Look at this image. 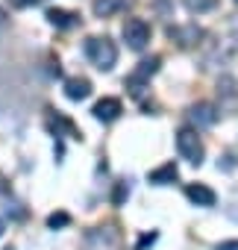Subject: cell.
Returning a JSON list of instances; mask_svg holds the SVG:
<instances>
[{
	"mask_svg": "<svg viewBox=\"0 0 238 250\" xmlns=\"http://www.w3.org/2000/svg\"><path fill=\"white\" fill-rule=\"evenodd\" d=\"M44 18H47L53 27H59V30H71V27H77V24H79V15L65 12V9H47V12H44Z\"/></svg>",
	"mask_w": 238,
	"mask_h": 250,
	"instance_id": "12",
	"label": "cell"
},
{
	"mask_svg": "<svg viewBox=\"0 0 238 250\" xmlns=\"http://www.w3.org/2000/svg\"><path fill=\"white\" fill-rule=\"evenodd\" d=\"M127 197H130V183L124 180V183H118V188H115V197H112V203H115V206H121V203H124Z\"/></svg>",
	"mask_w": 238,
	"mask_h": 250,
	"instance_id": "16",
	"label": "cell"
},
{
	"mask_svg": "<svg viewBox=\"0 0 238 250\" xmlns=\"http://www.w3.org/2000/svg\"><path fill=\"white\" fill-rule=\"evenodd\" d=\"M33 3H36V0H9V6H12V9H30Z\"/></svg>",
	"mask_w": 238,
	"mask_h": 250,
	"instance_id": "18",
	"label": "cell"
},
{
	"mask_svg": "<svg viewBox=\"0 0 238 250\" xmlns=\"http://www.w3.org/2000/svg\"><path fill=\"white\" fill-rule=\"evenodd\" d=\"M6 250H15V247H6Z\"/></svg>",
	"mask_w": 238,
	"mask_h": 250,
	"instance_id": "23",
	"label": "cell"
},
{
	"mask_svg": "<svg viewBox=\"0 0 238 250\" xmlns=\"http://www.w3.org/2000/svg\"><path fill=\"white\" fill-rule=\"evenodd\" d=\"M133 3H136V0H94L91 9H94V15H97V18H112V15L127 12Z\"/></svg>",
	"mask_w": 238,
	"mask_h": 250,
	"instance_id": "8",
	"label": "cell"
},
{
	"mask_svg": "<svg viewBox=\"0 0 238 250\" xmlns=\"http://www.w3.org/2000/svg\"><path fill=\"white\" fill-rule=\"evenodd\" d=\"M85 56L91 59V65L97 71H112L118 62V47L109 36H94L85 42Z\"/></svg>",
	"mask_w": 238,
	"mask_h": 250,
	"instance_id": "1",
	"label": "cell"
},
{
	"mask_svg": "<svg viewBox=\"0 0 238 250\" xmlns=\"http://www.w3.org/2000/svg\"><path fill=\"white\" fill-rule=\"evenodd\" d=\"M71 224V215L68 212H53L50 218H47V227L50 229H56V227H68Z\"/></svg>",
	"mask_w": 238,
	"mask_h": 250,
	"instance_id": "15",
	"label": "cell"
},
{
	"mask_svg": "<svg viewBox=\"0 0 238 250\" xmlns=\"http://www.w3.org/2000/svg\"><path fill=\"white\" fill-rule=\"evenodd\" d=\"M3 229H6V224H3V218H0V235H3Z\"/></svg>",
	"mask_w": 238,
	"mask_h": 250,
	"instance_id": "22",
	"label": "cell"
},
{
	"mask_svg": "<svg viewBox=\"0 0 238 250\" xmlns=\"http://www.w3.org/2000/svg\"><path fill=\"white\" fill-rule=\"evenodd\" d=\"M188 121H191L194 130H206V127H212V124L218 121V109L212 103H194L188 109Z\"/></svg>",
	"mask_w": 238,
	"mask_h": 250,
	"instance_id": "6",
	"label": "cell"
},
{
	"mask_svg": "<svg viewBox=\"0 0 238 250\" xmlns=\"http://www.w3.org/2000/svg\"><path fill=\"white\" fill-rule=\"evenodd\" d=\"M121 36H124V42H127L130 50H144L150 44V24L144 18H127Z\"/></svg>",
	"mask_w": 238,
	"mask_h": 250,
	"instance_id": "4",
	"label": "cell"
},
{
	"mask_svg": "<svg viewBox=\"0 0 238 250\" xmlns=\"http://www.w3.org/2000/svg\"><path fill=\"white\" fill-rule=\"evenodd\" d=\"M182 3H185V9H188V12L203 15V12H212V9L218 6V0H182Z\"/></svg>",
	"mask_w": 238,
	"mask_h": 250,
	"instance_id": "14",
	"label": "cell"
},
{
	"mask_svg": "<svg viewBox=\"0 0 238 250\" xmlns=\"http://www.w3.org/2000/svg\"><path fill=\"white\" fill-rule=\"evenodd\" d=\"M124 238L115 227H94L88 235H85V250H121Z\"/></svg>",
	"mask_w": 238,
	"mask_h": 250,
	"instance_id": "3",
	"label": "cell"
},
{
	"mask_svg": "<svg viewBox=\"0 0 238 250\" xmlns=\"http://www.w3.org/2000/svg\"><path fill=\"white\" fill-rule=\"evenodd\" d=\"M156 238H159L156 232H147V235H141V238H139V244H136V247H139V250H144V247H150Z\"/></svg>",
	"mask_w": 238,
	"mask_h": 250,
	"instance_id": "17",
	"label": "cell"
},
{
	"mask_svg": "<svg viewBox=\"0 0 238 250\" xmlns=\"http://www.w3.org/2000/svg\"><path fill=\"white\" fill-rule=\"evenodd\" d=\"M215 250H238V238H232V241H220Z\"/></svg>",
	"mask_w": 238,
	"mask_h": 250,
	"instance_id": "19",
	"label": "cell"
},
{
	"mask_svg": "<svg viewBox=\"0 0 238 250\" xmlns=\"http://www.w3.org/2000/svg\"><path fill=\"white\" fill-rule=\"evenodd\" d=\"M121 112H124V106H121V100H118V97H103V100H97L94 109H91V115H94L97 121H103V124L118 121V118H121Z\"/></svg>",
	"mask_w": 238,
	"mask_h": 250,
	"instance_id": "7",
	"label": "cell"
},
{
	"mask_svg": "<svg viewBox=\"0 0 238 250\" xmlns=\"http://www.w3.org/2000/svg\"><path fill=\"white\" fill-rule=\"evenodd\" d=\"M235 3H238V0H235Z\"/></svg>",
	"mask_w": 238,
	"mask_h": 250,
	"instance_id": "24",
	"label": "cell"
},
{
	"mask_svg": "<svg viewBox=\"0 0 238 250\" xmlns=\"http://www.w3.org/2000/svg\"><path fill=\"white\" fill-rule=\"evenodd\" d=\"M147 180H150L153 186H171V183L179 180V168H177V162H165V165H159L156 171H150Z\"/></svg>",
	"mask_w": 238,
	"mask_h": 250,
	"instance_id": "10",
	"label": "cell"
},
{
	"mask_svg": "<svg viewBox=\"0 0 238 250\" xmlns=\"http://www.w3.org/2000/svg\"><path fill=\"white\" fill-rule=\"evenodd\" d=\"M171 39H177L179 47H191V44H197V39H203V33L197 27H174Z\"/></svg>",
	"mask_w": 238,
	"mask_h": 250,
	"instance_id": "13",
	"label": "cell"
},
{
	"mask_svg": "<svg viewBox=\"0 0 238 250\" xmlns=\"http://www.w3.org/2000/svg\"><path fill=\"white\" fill-rule=\"evenodd\" d=\"M177 150H179V156L185 159V162H191V165H203V156H206V147H203V142H200V136H197V130L194 127H182L179 133H177Z\"/></svg>",
	"mask_w": 238,
	"mask_h": 250,
	"instance_id": "2",
	"label": "cell"
},
{
	"mask_svg": "<svg viewBox=\"0 0 238 250\" xmlns=\"http://www.w3.org/2000/svg\"><path fill=\"white\" fill-rule=\"evenodd\" d=\"M159 62H162L159 56H150V59L139 62V68H136V71H133V74L127 77V88H130V91H133L136 97H139V94H141V88H144V85L150 83V77H153V74L159 71Z\"/></svg>",
	"mask_w": 238,
	"mask_h": 250,
	"instance_id": "5",
	"label": "cell"
},
{
	"mask_svg": "<svg viewBox=\"0 0 238 250\" xmlns=\"http://www.w3.org/2000/svg\"><path fill=\"white\" fill-rule=\"evenodd\" d=\"M6 24H9V15H6V9H3V6H0V30H3Z\"/></svg>",
	"mask_w": 238,
	"mask_h": 250,
	"instance_id": "20",
	"label": "cell"
},
{
	"mask_svg": "<svg viewBox=\"0 0 238 250\" xmlns=\"http://www.w3.org/2000/svg\"><path fill=\"white\" fill-rule=\"evenodd\" d=\"M185 197H188L194 206H215V203H218V194H215L209 186H203V183H188V186H185Z\"/></svg>",
	"mask_w": 238,
	"mask_h": 250,
	"instance_id": "9",
	"label": "cell"
},
{
	"mask_svg": "<svg viewBox=\"0 0 238 250\" xmlns=\"http://www.w3.org/2000/svg\"><path fill=\"white\" fill-rule=\"evenodd\" d=\"M6 191H9V183H6L3 174H0V194H6Z\"/></svg>",
	"mask_w": 238,
	"mask_h": 250,
	"instance_id": "21",
	"label": "cell"
},
{
	"mask_svg": "<svg viewBox=\"0 0 238 250\" xmlns=\"http://www.w3.org/2000/svg\"><path fill=\"white\" fill-rule=\"evenodd\" d=\"M91 94V83L85 77H71L65 80V97L68 100H85Z\"/></svg>",
	"mask_w": 238,
	"mask_h": 250,
	"instance_id": "11",
	"label": "cell"
}]
</instances>
